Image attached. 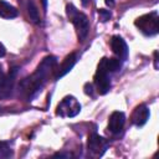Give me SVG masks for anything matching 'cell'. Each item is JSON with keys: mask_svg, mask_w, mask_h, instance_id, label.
I'll return each mask as SVG.
<instances>
[{"mask_svg": "<svg viewBox=\"0 0 159 159\" xmlns=\"http://www.w3.org/2000/svg\"><path fill=\"white\" fill-rule=\"evenodd\" d=\"M56 65L57 58L55 56H46L37 66L35 72L20 82L19 93L24 96L27 101H31L39 92H41V89L47 82V78L55 71Z\"/></svg>", "mask_w": 159, "mask_h": 159, "instance_id": "1", "label": "cell"}, {"mask_svg": "<svg viewBox=\"0 0 159 159\" xmlns=\"http://www.w3.org/2000/svg\"><path fill=\"white\" fill-rule=\"evenodd\" d=\"M66 14H67V17L70 19V21L73 24V26L76 29L78 40L83 41L87 37L88 32H89L88 17L83 12L78 11L73 4H67L66 5Z\"/></svg>", "mask_w": 159, "mask_h": 159, "instance_id": "2", "label": "cell"}, {"mask_svg": "<svg viewBox=\"0 0 159 159\" xmlns=\"http://www.w3.org/2000/svg\"><path fill=\"white\" fill-rule=\"evenodd\" d=\"M134 24L145 36H154L159 32V16L157 11L139 16Z\"/></svg>", "mask_w": 159, "mask_h": 159, "instance_id": "3", "label": "cell"}, {"mask_svg": "<svg viewBox=\"0 0 159 159\" xmlns=\"http://www.w3.org/2000/svg\"><path fill=\"white\" fill-rule=\"evenodd\" d=\"M94 84L97 87V91L99 94H106L111 89V72L108 71L106 66V60L104 57L99 61L97 66V71L94 73Z\"/></svg>", "mask_w": 159, "mask_h": 159, "instance_id": "4", "label": "cell"}, {"mask_svg": "<svg viewBox=\"0 0 159 159\" xmlns=\"http://www.w3.org/2000/svg\"><path fill=\"white\" fill-rule=\"evenodd\" d=\"M81 112V104L73 96H66L57 106L56 114L58 117L66 118V117H76Z\"/></svg>", "mask_w": 159, "mask_h": 159, "instance_id": "5", "label": "cell"}, {"mask_svg": "<svg viewBox=\"0 0 159 159\" xmlns=\"http://www.w3.org/2000/svg\"><path fill=\"white\" fill-rule=\"evenodd\" d=\"M17 68H12L9 73L0 76V99H7L11 97L15 87V80Z\"/></svg>", "mask_w": 159, "mask_h": 159, "instance_id": "6", "label": "cell"}, {"mask_svg": "<svg viewBox=\"0 0 159 159\" xmlns=\"http://www.w3.org/2000/svg\"><path fill=\"white\" fill-rule=\"evenodd\" d=\"M108 145H109L108 140L97 133H92L88 137V142H87L88 152H91L96 157L103 155V153L108 149Z\"/></svg>", "mask_w": 159, "mask_h": 159, "instance_id": "7", "label": "cell"}, {"mask_svg": "<svg viewBox=\"0 0 159 159\" xmlns=\"http://www.w3.org/2000/svg\"><path fill=\"white\" fill-rule=\"evenodd\" d=\"M125 124V116L123 112L116 111L109 116V120H108V130L112 134H119Z\"/></svg>", "mask_w": 159, "mask_h": 159, "instance_id": "8", "label": "cell"}, {"mask_svg": "<svg viewBox=\"0 0 159 159\" xmlns=\"http://www.w3.org/2000/svg\"><path fill=\"white\" fill-rule=\"evenodd\" d=\"M149 116H150L149 108L145 104H139L134 108V111L130 116V120L135 127H143L148 122Z\"/></svg>", "mask_w": 159, "mask_h": 159, "instance_id": "9", "label": "cell"}, {"mask_svg": "<svg viewBox=\"0 0 159 159\" xmlns=\"http://www.w3.org/2000/svg\"><path fill=\"white\" fill-rule=\"evenodd\" d=\"M111 48L122 62H124L128 58V46L120 36L116 35L111 39Z\"/></svg>", "mask_w": 159, "mask_h": 159, "instance_id": "10", "label": "cell"}, {"mask_svg": "<svg viewBox=\"0 0 159 159\" xmlns=\"http://www.w3.org/2000/svg\"><path fill=\"white\" fill-rule=\"evenodd\" d=\"M76 62H77V55H76L75 52L67 55V56L65 57V60L62 61V63L58 66V68L55 70V71H56V73H55V80H60L61 77H63L65 75H67V73L73 68V66L76 65Z\"/></svg>", "mask_w": 159, "mask_h": 159, "instance_id": "11", "label": "cell"}, {"mask_svg": "<svg viewBox=\"0 0 159 159\" xmlns=\"http://www.w3.org/2000/svg\"><path fill=\"white\" fill-rule=\"evenodd\" d=\"M17 15H19V11L15 6H12L5 0H0V17L10 20V19L16 17Z\"/></svg>", "mask_w": 159, "mask_h": 159, "instance_id": "12", "label": "cell"}, {"mask_svg": "<svg viewBox=\"0 0 159 159\" xmlns=\"http://www.w3.org/2000/svg\"><path fill=\"white\" fill-rule=\"evenodd\" d=\"M27 12H29V16H30V20L36 24V25H40L41 24V17H40V12L37 10V6L35 5V2L32 0H29L27 1Z\"/></svg>", "mask_w": 159, "mask_h": 159, "instance_id": "13", "label": "cell"}, {"mask_svg": "<svg viewBox=\"0 0 159 159\" xmlns=\"http://www.w3.org/2000/svg\"><path fill=\"white\" fill-rule=\"evenodd\" d=\"M12 157V150L7 142H0V158H10Z\"/></svg>", "mask_w": 159, "mask_h": 159, "instance_id": "14", "label": "cell"}, {"mask_svg": "<svg viewBox=\"0 0 159 159\" xmlns=\"http://www.w3.org/2000/svg\"><path fill=\"white\" fill-rule=\"evenodd\" d=\"M98 15H99L101 21H103V22L108 21V20L112 17L111 11H109V10H106V9H98Z\"/></svg>", "mask_w": 159, "mask_h": 159, "instance_id": "15", "label": "cell"}, {"mask_svg": "<svg viewBox=\"0 0 159 159\" xmlns=\"http://www.w3.org/2000/svg\"><path fill=\"white\" fill-rule=\"evenodd\" d=\"M53 157H60V158H70V157H72V154H71V153H56Z\"/></svg>", "mask_w": 159, "mask_h": 159, "instance_id": "16", "label": "cell"}, {"mask_svg": "<svg viewBox=\"0 0 159 159\" xmlns=\"http://www.w3.org/2000/svg\"><path fill=\"white\" fill-rule=\"evenodd\" d=\"M5 55H6V48H5V47H4V45L0 42V58H1V57H4Z\"/></svg>", "mask_w": 159, "mask_h": 159, "instance_id": "17", "label": "cell"}, {"mask_svg": "<svg viewBox=\"0 0 159 159\" xmlns=\"http://www.w3.org/2000/svg\"><path fill=\"white\" fill-rule=\"evenodd\" d=\"M106 4H107L109 7H113V6H114V0H106Z\"/></svg>", "mask_w": 159, "mask_h": 159, "instance_id": "18", "label": "cell"}, {"mask_svg": "<svg viewBox=\"0 0 159 159\" xmlns=\"http://www.w3.org/2000/svg\"><path fill=\"white\" fill-rule=\"evenodd\" d=\"M41 2H42V6H43V10L46 11V9H47V0H41Z\"/></svg>", "mask_w": 159, "mask_h": 159, "instance_id": "19", "label": "cell"}, {"mask_svg": "<svg viewBox=\"0 0 159 159\" xmlns=\"http://www.w3.org/2000/svg\"><path fill=\"white\" fill-rule=\"evenodd\" d=\"M89 1H91V0H81V2H82L83 6H87V5L89 4Z\"/></svg>", "mask_w": 159, "mask_h": 159, "instance_id": "20", "label": "cell"}]
</instances>
